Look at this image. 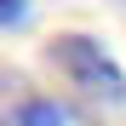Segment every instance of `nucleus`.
I'll use <instances>...</instances> for the list:
<instances>
[{
    "label": "nucleus",
    "mask_w": 126,
    "mask_h": 126,
    "mask_svg": "<svg viewBox=\"0 0 126 126\" xmlns=\"http://www.w3.org/2000/svg\"><path fill=\"white\" fill-rule=\"evenodd\" d=\"M23 12H29V0H0V29H6V23H17Z\"/></svg>",
    "instance_id": "obj_3"
},
{
    "label": "nucleus",
    "mask_w": 126,
    "mask_h": 126,
    "mask_svg": "<svg viewBox=\"0 0 126 126\" xmlns=\"http://www.w3.org/2000/svg\"><path fill=\"white\" fill-rule=\"evenodd\" d=\"M6 126H69V115H63L52 97H23V103L6 109Z\"/></svg>",
    "instance_id": "obj_2"
},
{
    "label": "nucleus",
    "mask_w": 126,
    "mask_h": 126,
    "mask_svg": "<svg viewBox=\"0 0 126 126\" xmlns=\"http://www.w3.org/2000/svg\"><path fill=\"white\" fill-rule=\"evenodd\" d=\"M52 63L75 80L80 92H97V97H120L126 92L120 63L103 52V40H92V34H57L52 40Z\"/></svg>",
    "instance_id": "obj_1"
}]
</instances>
